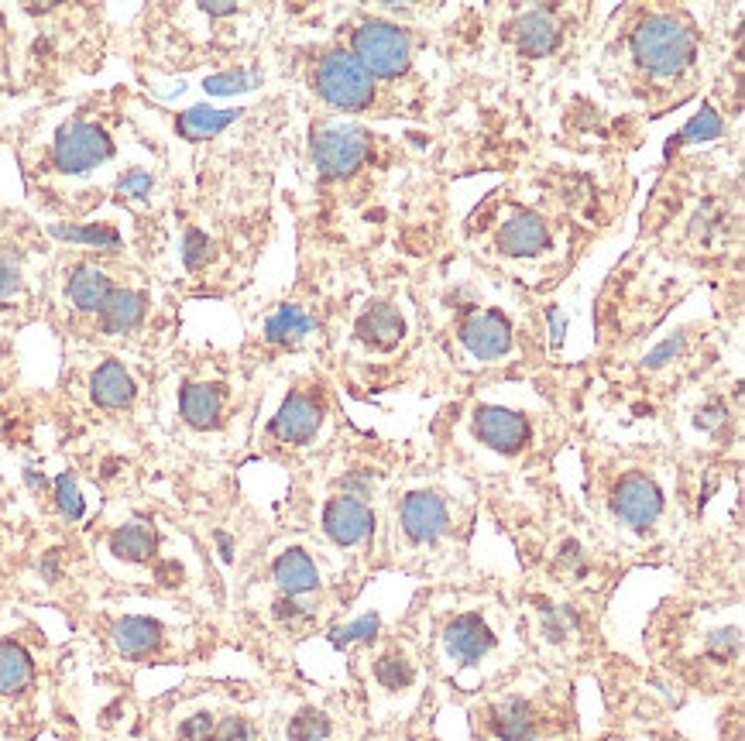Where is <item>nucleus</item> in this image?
Wrapping results in <instances>:
<instances>
[{
  "label": "nucleus",
  "instance_id": "9b49d317",
  "mask_svg": "<svg viewBox=\"0 0 745 741\" xmlns=\"http://www.w3.org/2000/svg\"><path fill=\"white\" fill-rule=\"evenodd\" d=\"M324 419V408L313 395H289L285 405L279 408V416L272 419V436H279L282 444H309Z\"/></svg>",
  "mask_w": 745,
  "mask_h": 741
},
{
  "label": "nucleus",
  "instance_id": "58836bf2",
  "mask_svg": "<svg viewBox=\"0 0 745 741\" xmlns=\"http://www.w3.org/2000/svg\"><path fill=\"white\" fill-rule=\"evenodd\" d=\"M203 247H206V237L203 234H190V237H185V261L200 265L203 261Z\"/></svg>",
  "mask_w": 745,
  "mask_h": 741
},
{
  "label": "nucleus",
  "instance_id": "0eeeda50",
  "mask_svg": "<svg viewBox=\"0 0 745 741\" xmlns=\"http://www.w3.org/2000/svg\"><path fill=\"white\" fill-rule=\"evenodd\" d=\"M611 508H616V515L625 521V526L646 529V526H653V521L659 518V512H663V494H659V487L650 478L629 474V478L619 481L616 494H611Z\"/></svg>",
  "mask_w": 745,
  "mask_h": 741
},
{
  "label": "nucleus",
  "instance_id": "9d476101",
  "mask_svg": "<svg viewBox=\"0 0 745 741\" xmlns=\"http://www.w3.org/2000/svg\"><path fill=\"white\" fill-rule=\"evenodd\" d=\"M324 526L330 532L334 542L340 546H358L371 536V526H375V515L361 498H351V494H340L334 498L324 512Z\"/></svg>",
  "mask_w": 745,
  "mask_h": 741
},
{
  "label": "nucleus",
  "instance_id": "dca6fc26",
  "mask_svg": "<svg viewBox=\"0 0 745 741\" xmlns=\"http://www.w3.org/2000/svg\"><path fill=\"white\" fill-rule=\"evenodd\" d=\"M90 395L103 408H124L135 398V381H131V374L117 361H106L90 378Z\"/></svg>",
  "mask_w": 745,
  "mask_h": 741
},
{
  "label": "nucleus",
  "instance_id": "2f4dec72",
  "mask_svg": "<svg viewBox=\"0 0 745 741\" xmlns=\"http://www.w3.org/2000/svg\"><path fill=\"white\" fill-rule=\"evenodd\" d=\"M379 680L388 686V691H398V686H409L413 683V666L406 663V659L385 655L382 663H379Z\"/></svg>",
  "mask_w": 745,
  "mask_h": 741
},
{
  "label": "nucleus",
  "instance_id": "ddd939ff",
  "mask_svg": "<svg viewBox=\"0 0 745 741\" xmlns=\"http://www.w3.org/2000/svg\"><path fill=\"white\" fill-rule=\"evenodd\" d=\"M498 240H501V247H505L509 255H516V258H532V255L546 251L550 231H546V224H540L537 216H529V213H512V216L501 224Z\"/></svg>",
  "mask_w": 745,
  "mask_h": 741
},
{
  "label": "nucleus",
  "instance_id": "4c0bfd02",
  "mask_svg": "<svg viewBox=\"0 0 745 741\" xmlns=\"http://www.w3.org/2000/svg\"><path fill=\"white\" fill-rule=\"evenodd\" d=\"M148 189H151V179L142 176V172H131V176L121 182V192H127V197H145Z\"/></svg>",
  "mask_w": 745,
  "mask_h": 741
},
{
  "label": "nucleus",
  "instance_id": "a878e982",
  "mask_svg": "<svg viewBox=\"0 0 745 741\" xmlns=\"http://www.w3.org/2000/svg\"><path fill=\"white\" fill-rule=\"evenodd\" d=\"M313 329V319L300 306H282L269 323H264V337L272 344H300Z\"/></svg>",
  "mask_w": 745,
  "mask_h": 741
},
{
  "label": "nucleus",
  "instance_id": "6ab92c4d",
  "mask_svg": "<svg viewBox=\"0 0 745 741\" xmlns=\"http://www.w3.org/2000/svg\"><path fill=\"white\" fill-rule=\"evenodd\" d=\"M221 389H213V384H185L179 408H182V419L196 426V429H210L217 426L221 419Z\"/></svg>",
  "mask_w": 745,
  "mask_h": 741
},
{
  "label": "nucleus",
  "instance_id": "5701e85b",
  "mask_svg": "<svg viewBox=\"0 0 745 741\" xmlns=\"http://www.w3.org/2000/svg\"><path fill=\"white\" fill-rule=\"evenodd\" d=\"M111 549L127 563H145L155 553V529L145 521H131L111 536Z\"/></svg>",
  "mask_w": 745,
  "mask_h": 741
},
{
  "label": "nucleus",
  "instance_id": "79ce46f5",
  "mask_svg": "<svg viewBox=\"0 0 745 741\" xmlns=\"http://www.w3.org/2000/svg\"><path fill=\"white\" fill-rule=\"evenodd\" d=\"M0 426H4V412H0Z\"/></svg>",
  "mask_w": 745,
  "mask_h": 741
},
{
  "label": "nucleus",
  "instance_id": "f03ea898",
  "mask_svg": "<svg viewBox=\"0 0 745 741\" xmlns=\"http://www.w3.org/2000/svg\"><path fill=\"white\" fill-rule=\"evenodd\" d=\"M316 90L327 103L340 110H361L371 103L375 79L354 59L351 52H330L316 66Z\"/></svg>",
  "mask_w": 745,
  "mask_h": 741
},
{
  "label": "nucleus",
  "instance_id": "39448f33",
  "mask_svg": "<svg viewBox=\"0 0 745 741\" xmlns=\"http://www.w3.org/2000/svg\"><path fill=\"white\" fill-rule=\"evenodd\" d=\"M313 155L327 176H348L368 155V134L351 124H324L313 137Z\"/></svg>",
  "mask_w": 745,
  "mask_h": 741
},
{
  "label": "nucleus",
  "instance_id": "4468645a",
  "mask_svg": "<svg viewBox=\"0 0 745 741\" xmlns=\"http://www.w3.org/2000/svg\"><path fill=\"white\" fill-rule=\"evenodd\" d=\"M492 731L498 741H537V710H532L522 697L501 700L492 710Z\"/></svg>",
  "mask_w": 745,
  "mask_h": 741
},
{
  "label": "nucleus",
  "instance_id": "f704fd0d",
  "mask_svg": "<svg viewBox=\"0 0 745 741\" xmlns=\"http://www.w3.org/2000/svg\"><path fill=\"white\" fill-rule=\"evenodd\" d=\"M213 738V718L210 714H193L179 728V741H210Z\"/></svg>",
  "mask_w": 745,
  "mask_h": 741
},
{
  "label": "nucleus",
  "instance_id": "f257e3e1",
  "mask_svg": "<svg viewBox=\"0 0 745 741\" xmlns=\"http://www.w3.org/2000/svg\"><path fill=\"white\" fill-rule=\"evenodd\" d=\"M632 55L653 76H677L695 59V32L674 14H650L632 35Z\"/></svg>",
  "mask_w": 745,
  "mask_h": 741
},
{
  "label": "nucleus",
  "instance_id": "a19ab883",
  "mask_svg": "<svg viewBox=\"0 0 745 741\" xmlns=\"http://www.w3.org/2000/svg\"><path fill=\"white\" fill-rule=\"evenodd\" d=\"M203 11H206L210 18H224V14H234L237 8H234V4H203Z\"/></svg>",
  "mask_w": 745,
  "mask_h": 741
},
{
  "label": "nucleus",
  "instance_id": "c85d7f7f",
  "mask_svg": "<svg viewBox=\"0 0 745 741\" xmlns=\"http://www.w3.org/2000/svg\"><path fill=\"white\" fill-rule=\"evenodd\" d=\"M52 234L63 240H79V244H97V247H114L117 234L106 227H52Z\"/></svg>",
  "mask_w": 745,
  "mask_h": 741
},
{
  "label": "nucleus",
  "instance_id": "2eb2a0df",
  "mask_svg": "<svg viewBox=\"0 0 745 741\" xmlns=\"http://www.w3.org/2000/svg\"><path fill=\"white\" fill-rule=\"evenodd\" d=\"M556 38H561V27H556V21H553V8L529 11L516 24V42H519L522 55H529V59H540V55L553 52Z\"/></svg>",
  "mask_w": 745,
  "mask_h": 741
},
{
  "label": "nucleus",
  "instance_id": "bb28decb",
  "mask_svg": "<svg viewBox=\"0 0 745 741\" xmlns=\"http://www.w3.org/2000/svg\"><path fill=\"white\" fill-rule=\"evenodd\" d=\"M540 625H543V636L550 642H564L577 631V615L564 604H543L540 608Z\"/></svg>",
  "mask_w": 745,
  "mask_h": 741
},
{
  "label": "nucleus",
  "instance_id": "a211bd4d",
  "mask_svg": "<svg viewBox=\"0 0 745 741\" xmlns=\"http://www.w3.org/2000/svg\"><path fill=\"white\" fill-rule=\"evenodd\" d=\"M272 576L275 584L289 594V597H300V594H309L316 587V563L303 553V549H289V553H282L272 566Z\"/></svg>",
  "mask_w": 745,
  "mask_h": 741
},
{
  "label": "nucleus",
  "instance_id": "7ed1b4c3",
  "mask_svg": "<svg viewBox=\"0 0 745 741\" xmlns=\"http://www.w3.org/2000/svg\"><path fill=\"white\" fill-rule=\"evenodd\" d=\"M409 55H413V38L395 24L371 21L354 35V59L371 72V79L375 76L392 79L398 72H406Z\"/></svg>",
  "mask_w": 745,
  "mask_h": 741
},
{
  "label": "nucleus",
  "instance_id": "393cba45",
  "mask_svg": "<svg viewBox=\"0 0 745 741\" xmlns=\"http://www.w3.org/2000/svg\"><path fill=\"white\" fill-rule=\"evenodd\" d=\"M358 334L375 347H392V344H398V337H403V316H398L392 306H379L358 323Z\"/></svg>",
  "mask_w": 745,
  "mask_h": 741
},
{
  "label": "nucleus",
  "instance_id": "cd10ccee",
  "mask_svg": "<svg viewBox=\"0 0 745 741\" xmlns=\"http://www.w3.org/2000/svg\"><path fill=\"white\" fill-rule=\"evenodd\" d=\"M327 731H330V725H327L324 714H319V710H303L289 725V741H324Z\"/></svg>",
  "mask_w": 745,
  "mask_h": 741
},
{
  "label": "nucleus",
  "instance_id": "4be33fe9",
  "mask_svg": "<svg viewBox=\"0 0 745 741\" xmlns=\"http://www.w3.org/2000/svg\"><path fill=\"white\" fill-rule=\"evenodd\" d=\"M237 117V110H213V106H193L179 114V134L190 142H203V137L221 134L230 121Z\"/></svg>",
  "mask_w": 745,
  "mask_h": 741
},
{
  "label": "nucleus",
  "instance_id": "72a5a7b5",
  "mask_svg": "<svg viewBox=\"0 0 745 741\" xmlns=\"http://www.w3.org/2000/svg\"><path fill=\"white\" fill-rule=\"evenodd\" d=\"M556 566H561V573L584 576V566H588V553H584V546L580 542H564L561 557H556Z\"/></svg>",
  "mask_w": 745,
  "mask_h": 741
},
{
  "label": "nucleus",
  "instance_id": "20e7f679",
  "mask_svg": "<svg viewBox=\"0 0 745 741\" xmlns=\"http://www.w3.org/2000/svg\"><path fill=\"white\" fill-rule=\"evenodd\" d=\"M111 155V134H106L100 124L90 121H72L59 131L56 142V169L59 172H90L97 165Z\"/></svg>",
  "mask_w": 745,
  "mask_h": 741
},
{
  "label": "nucleus",
  "instance_id": "aec40b11",
  "mask_svg": "<svg viewBox=\"0 0 745 741\" xmlns=\"http://www.w3.org/2000/svg\"><path fill=\"white\" fill-rule=\"evenodd\" d=\"M158 642H162V628L151 618H121L114 625V645L131 659L148 655Z\"/></svg>",
  "mask_w": 745,
  "mask_h": 741
},
{
  "label": "nucleus",
  "instance_id": "473e14b6",
  "mask_svg": "<svg viewBox=\"0 0 745 741\" xmlns=\"http://www.w3.org/2000/svg\"><path fill=\"white\" fill-rule=\"evenodd\" d=\"M718 134H722V121H718L714 110H704L701 117H695L687 124L680 142H711V137H718Z\"/></svg>",
  "mask_w": 745,
  "mask_h": 741
},
{
  "label": "nucleus",
  "instance_id": "412c9836",
  "mask_svg": "<svg viewBox=\"0 0 745 741\" xmlns=\"http://www.w3.org/2000/svg\"><path fill=\"white\" fill-rule=\"evenodd\" d=\"M111 295V279L103 271H97L93 265H79L69 279V299L76 302L79 310L87 313H100L103 299Z\"/></svg>",
  "mask_w": 745,
  "mask_h": 741
},
{
  "label": "nucleus",
  "instance_id": "b1692460",
  "mask_svg": "<svg viewBox=\"0 0 745 741\" xmlns=\"http://www.w3.org/2000/svg\"><path fill=\"white\" fill-rule=\"evenodd\" d=\"M32 680V655L18 642L0 645V694H18Z\"/></svg>",
  "mask_w": 745,
  "mask_h": 741
},
{
  "label": "nucleus",
  "instance_id": "1a4fd4ad",
  "mask_svg": "<svg viewBox=\"0 0 745 741\" xmlns=\"http://www.w3.org/2000/svg\"><path fill=\"white\" fill-rule=\"evenodd\" d=\"M461 340L477 361H498L512 347V326L501 313H477L464 323Z\"/></svg>",
  "mask_w": 745,
  "mask_h": 741
},
{
  "label": "nucleus",
  "instance_id": "f8f14e48",
  "mask_svg": "<svg viewBox=\"0 0 745 741\" xmlns=\"http://www.w3.org/2000/svg\"><path fill=\"white\" fill-rule=\"evenodd\" d=\"M403 529L416 542H437L447 532V505L440 494H409L403 502Z\"/></svg>",
  "mask_w": 745,
  "mask_h": 741
},
{
  "label": "nucleus",
  "instance_id": "c9c22d12",
  "mask_svg": "<svg viewBox=\"0 0 745 741\" xmlns=\"http://www.w3.org/2000/svg\"><path fill=\"white\" fill-rule=\"evenodd\" d=\"M210 741H251V725L245 718H224L221 725H213Z\"/></svg>",
  "mask_w": 745,
  "mask_h": 741
},
{
  "label": "nucleus",
  "instance_id": "7c9ffc66",
  "mask_svg": "<svg viewBox=\"0 0 745 741\" xmlns=\"http://www.w3.org/2000/svg\"><path fill=\"white\" fill-rule=\"evenodd\" d=\"M21 289V258L18 251H0V302H8Z\"/></svg>",
  "mask_w": 745,
  "mask_h": 741
},
{
  "label": "nucleus",
  "instance_id": "6e6552de",
  "mask_svg": "<svg viewBox=\"0 0 745 741\" xmlns=\"http://www.w3.org/2000/svg\"><path fill=\"white\" fill-rule=\"evenodd\" d=\"M474 433L482 436V444H488L498 453H519L529 444V423L526 416L512 408H482L474 416Z\"/></svg>",
  "mask_w": 745,
  "mask_h": 741
},
{
  "label": "nucleus",
  "instance_id": "c756f323",
  "mask_svg": "<svg viewBox=\"0 0 745 741\" xmlns=\"http://www.w3.org/2000/svg\"><path fill=\"white\" fill-rule=\"evenodd\" d=\"M56 502H59V512H63L66 518H79V515H83V494H79L72 474H63V478L56 481Z\"/></svg>",
  "mask_w": 745,
  "mask_h": 741
},
{
  "label": "nucleus",
  "instance_id": "e433bc0d",
  "mask_svg": "<svg viewBox=\"0 0 745 741\" xmlns=\"http://www.w3.org/2000/svg\"><path fill=\"white\" fill-rule=\"evenodd\" d=\"M251 76L248 72H224V76H213L210 82H206V90L210 93H234V90H245V82H248Z\"/></svg>",
  "mask_w": 745,
  "mask_h": 741
},
{
  "label": "nucleus",
  "instance_id": "ea45409f",
  "mask_svg": "<svg viewBox=\"0 0 745 741\" xmlns=\"http://www.w3.org/2000/svg\"><path fill=\"white\" fill-rule=\"evenodd\" d=\"M371 631H375V621H358V625H351V628H343L340 636H343V642H351V639H364V636H371Z\"/></svg>",
  "mask_w": 745,
  "mask_h": 741
},
{
  "label": "nucleus",
  "instance_id": "423d86ee",
  "mask_svg": "<svg viewBox=\"0 0 745 741\" xmlns=\"http://www.w3.org/2000/svg\"><path fill=\"white\" fill-rule=\"evenodd\" d=\"M495 649V636L482 615H458L454 621H447L443 628V652L450 663L458 666H474L482 663V659Z\"/></svg>",
  "mask_w": 745,
  "mask_h": 741
},
{
  "label": "nucleus",
  "instance_id": "f3484780",
  "mask_svg": "<svg viewBox=\"0 0 745 741\" xmlns=\"http://www.w3.org/2000/svg\"><path fill=\"white\" fill-rule=\"evenodd\" d=\"M145 316V299L135 289H111V295L103 299L100 319L106 334H127L135 329Z\"/></svg>",
  "mask_w": 745,
  "mask_h": 741
}]
</instances>
